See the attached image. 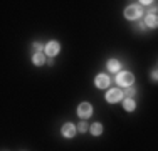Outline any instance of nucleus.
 Listing matches in <instances>:
<instances>
[{"mask_svg": "<svg viewBox=\"0 0 158 151\" xmlns=\"http://www.w3.org/2000/svg\"><path fill=\"white\" fill-rule=\"evenodd\" d=\"M77 114L81 116L82 119L89 118V116L93 114V106L89 104V103H81V104L77 106Z\"/></svg>", "mask_w": 158, "mask_h": 151, "instance_id": "nucleus-4", "label": "nucleus"}, {"mask_svg": "<svg viewBox=\"0 0 158 151\" xmlns=\"http://www.w3.org/2000/svg\"><path fill=\"white\" fill-rule=\"evenodd\" d=\"M32 62L35 64V66H42V64L46 62V57H44L42 52H35V54L32 55Z\"/></svg>", "mask_w": 158, "mask_h": 151, "instance_id": "nucleus-10", "label": "nucleus"}, {"mask_svg": "<svg viewBox=\"0 0 158 151\" xmlns=\"http://www.w3.org/2000/svg\"><path fill=\"white\" fill-rule=\"evenodd\" d=\"M61 134L64 136V138H74V134H76V126H74L73 123H66L62 126V129H61Z\"/></svg>", "mask_w": 158, "mask_h": 151, "instance_id": "nucleus-6", "label": "nucleus"}, {"mask_svg": "<svg viewBox=\"0 0 158 151\" xmlns=\"http://www.w3.org/2000/svg\"><path fill=\"white\" fill-rule=\"evenodd\" d=\"M77 129H79V133H86V131H89L88 123H86V121H81V123H79V126H77Z\"/></svg>", "mask_w": 158, "mask_h": 151, "instance_id": "nucleus-14", "label": "nucleus"}, {"mask_svg": "<svg viewBox=\"0 0 158 151\" xmlns=\"http://www.w3.org/2000/svg\"><path fill=\"white\" fill-rule=\"evenodd\" d=\"M119 67H121V64H119L118 59H110V60H108V64H106V69L111 71V72H118Z\"/></svg>", "mask_w": 158, "mask_h": 151, "instance_id": "nucleus-8", "label": "nucleus"}, {"mask_svg": "<svg viewBox=\"0 0 158 151\" xmlns=\"http://www.w3.org/2000/svg\"><path fill=\"white\" fill-rule=\"evenodd\" d=\"M146 27H158V15L156 14H148L146 15Z\"/></svg>", "mask_w": 158, "mask_h": 151, "instance_id": "nucleus-9", "label": "nucleus"}, {"mask_svg": "<svg viewBox=\"0 0 158 151\" xmlns=\"http://www.w3.org/2000/svg\"><path fill=\"white\" fill-rule=\"evenodd\" d=\"M116 82L119 86H123V88H131L135 82V76L131 72H119L118 77H116Z\"/></svg>", "mask_w": 158, "mask_h": 151, "instance_id": "nucleus-1", "label": "nucleus"}, {"mask_svg": "<svg viewBox=\"0 0 158 151\" xmlns=\"http://www.w3.org/2000/svg\"><path fill=\"white\" fill-rule=\"evenodd\" d=\"M123 108H125V111H128V112H133L135 108H136V104H135L133 99H125L123 101Z\"/></svg>", "mask_w": 158, "mask_h": 151, "instance_id": "nucleus-12", "label": "nucleus"}, {"mask_svg": "<svg viewBox=\"0 0 158 151\" xmlns=\"http://www.w3.org/2000/svg\"><path fill=\"white\" fill-rule=\"evenodd\" d=\"M46 54L49 55V57H52V55L59 54V51H61V45H59V42H56V40H51L49 44H46Z\"/></svg>", "mask_w": 158, "mask_h": 151, "instance_id": "nucleus-5", "label": "nucleus"}, {"mask_svg": "<svg viewBox=\"0 0 158 151\" xmlns=\"http://www.w3.org/2000/svg\"><path fill=\"white\" fill-rule=\"evenodd\" d=\"M94 82H96V86H98L99 89H106L108 86H110V76H106V74H98L96 79H94Z\"/></svg>", "mask_w": 158, "mask_h": 151, "instance_id": "nucleus-7", "label": "nucleus"}, {"mask_svg": "<svg viewBox=\"0 0 158 151\" xmlns=\"http://www.w3.org/2000/svg\"><path fill=\"white\" fill-rule=\"evenodd\" d=\"M125 96V92H123V91H119L118 88L116 89H110L108 91V94H106V101L108 103H118V101H121V97Z\"/></svg>", "mask_w": 158, "mask_h": 151, "instance_id": "nucleus-3", "label": "nucleus"}, {"mask_svg": "<svg viewBox=\"0 0 158 151\" xmlns=\"http://www.w3.org/2000/svg\"><path fill=\"white\" fill-rule=\"evenodd\" d=\"M152 79H155V81H158V71H153V72H152Z\"/></svg>", "mask_w": 158, "mask_h": 151, "instance_id": "nucleus-16", "label": "nucleus"}, {"mask_svg": "<svg viewBox=\"0 0 158 151\" xmlns=\"http://www.w3.org/2000/svg\"><path fill=\"white\" fill-rule=\"evenodd\" d=\"M89 131H91V134H94V136H99L101 133H103V124H101V123H94V124H91V128H89Z\"/></svg>", "mask_w": 158, "mask_h": 151, "instance_id": "nucleus-11", "label": "nucleus"}, {"mask_svg": "<svg viewBox=\"0 0 158 151\" xmlns=\"http://www.w3.org/2000/svg\"><path fill=\"white\" fill-rule=\"evenodd\" d=\"M125 17L128 18V20H136V18H140V17H141V10H140V7H136V5H130V7H126V10H125Z\"/></svg>", "mask_w": 158, "mask_h": 151, "instance_id": "nucleus-2", "label": "nucleus"}, {"mask_svg": "<svg viewBox=\"0 0 158 151\" xmlns=\"http://www.w3.org/2000/svg\"><path fill=\"white\" fill-rule=\"evenodd\" d=\"M42 49H46V47H44L40 42H34V51H35V52H40Z\"/></svg>", "mask_w": 158, "mask_h": 151, "instance_id": "nucleus-15", "label": "nucleus"}, {"mask_svg": "<svg viewBox=\"0 0 158 151\" xmlns=\"http://www.w3.org/2000/svg\"><path fill=\"white\" fill-rule=\"evenodd\" d=\"M136 94V88L135 86H131V88H126V91H125V96L128 97V99H131V97Z\"/></svg>", "mask_w": 158, "mask_h": 151, "instance_id": "nucleus-13", "label": "nucleus"}]
</instances>
